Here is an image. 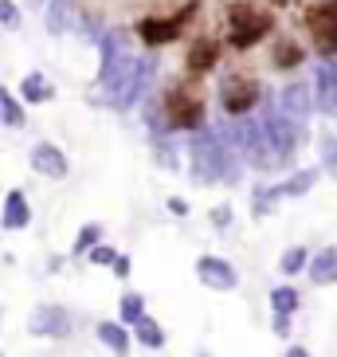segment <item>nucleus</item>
Returning <instances> with one entry per match:
<instances>
[{"label":"nucleus","instance_id":"obj_1","mask_svg":"<svg viewBox=\"0 0 337 357\" xmlns=\"http://www.w3.org/2000/svg\"><path fill=\"white\" fill-rule=\"evenodd\" d=\"M274 32H279L274 8H267L259 0H228L224 4V47H232L235 55L255 52Z\"/></svg>","mask_w":337,"mask_h":357},{"label":"nucleus","instance_id":"obj_2","mask_svg":"<svg viewBox=\"0 0 337 357\" xmlns=\"http://www.w3.org/2000/svg\"><path fill=\"white\" fill-rule=\"evenodd\" d=\"M161 130L165 134H196L201 126H208V98H204V83L180 75L161 91Z\"/></svg>","mask_w":337,"mask_h":357},{"label":"nucleus","instance_id":"obj_3","mask_svg":"<svg viewBox=\"0 0 337 357\" xmlns=\"http://www.w3.org/2000/svg\"><path fill=\"white\" fill-rule=\"evenodd\" d=\"M189 158H192V177L196 181H240L243 177V161L235 149H228L216 137L212 126H201L189 142Z\"/></svg>","mask_w":337,"mask_h":357},{"label":"nucleus","instance_id":"obj_4","mask_svg":"<svg viewBox=\"0 0 337 357\" xmlns=\"http://www.w3.org/2000/svg\"><path fill=\"white\" fill-rule=\"evenodd\" d=\"M204 0H185L177 12H168V16H157V12H149L141 20L134 24V36L137 43H146V47H165V43L180 40V32H189L192 20L201 16Z\"/></svg>","mask_w":337,"mask_h":357},{"label":"nucleus","instance_id":"obj_5","mask_svg":"<svg viewBox=\"0 0 337 357\" xmlns=\"http://www.w3.org/2000/svg\"><path fill=\"white\" fill-rule=\"evenodd\" d=\"M216 98H220V110L228 118H247L251 110H259V102H263V83H259L251 71L232 67V71L220 79Z\"/></svg>","mask_w":337,"mask_h":357},{"label":"nucleus","instance_id":"obj_6","mask_svg":"<svg viewBox=\"0 0 337 357\" xmlns=\"http://www.w3.org/2000/svg\"><path fill=\"white\" fill-rule=\"evenodd\" d=\"M302 28H306L310 47L318 55L334 59L337 55V0H314V4H306Z\"/></svg>","mask_w":337,"mask_h":357},{"label":"nucleus","instance_id":"obj_7","mask_svg":"<svg viewBox=\"0 0 337 357\" xmlns=\"http://www.w3.org/2000/svg\"><path fill=\"white\" fill-rule=\"evenodd\" d=\"M259 126H263V134H267V142H271L279 165H286V161L298 153V142H302V122H290L286 114H279V110H274V102L267 98V91H263V118H259Z\"/></svg>","mask_w":337,"mask_h":357},{"label":"nucleus","instance_id":"obj_8","mask_svg":"<svg viewBox=\"0 0 337 357\" xmlns=\"http://www.w3.org/2000/svg\"><path fill=\"white\" fill-rule=\"evenodd\" d=\"M220 55H224V40H220V36L196 32L189 40V52H185V75H189V79H204L208 71H216Z\"/></svg>","mask_w":337,"mask_h":357},{"label":"nucleus","instance_id":"obj_9","mask_svg":"<svg viewBox=\"0 0 337 357\" xmlns=\"http://www.w3.org/2000/svg\"><path fill=\"white\" fill-rule=\"evenodd\" d=\"M153 83H157V59L137 55V63H134V71H130L126 86H122V95H118L114 110H134V106H141L146 95L153 91Z\"/></svg>","mask_w":337,"mask_h":357},{"label":"nucleus","instance_id":"obj_10","mask_svg":"<svg viewBox=\"0 0 337 357\" xmlns=\"http://www.w3.org/2000/svg\"><path fill=\"white\" fill-rule=\"evenodd\" d=\"M28 165H32V173H40V177L47 181H63L67 177V153L55 142H36L32 153H28Z\"/></svg>","mask_w":337,"mask_h":357},{"label":"nucleus","instance_id":"obj_11","mask_svg":"<svg viewBox=\"0 0 337 357\" xmlns=\"http://www.w3.org/2000/svg\"><path fill=\"white\" fill-rule=\"evenodd\" d=\"M274 110L279 114H286L290 122H306V118L314 114V91L306 83H290L279 91V98H274Z\"/></svg>","mask_w":337,"mask_h":357},{"label":"nucleus","instance_id":"obj_12","mask_svg":"<svg viewBox=\"0 0 337 357\" xmlns=\"http://www.w3.org/2000/svg\"><path fill=\"white\" fill-rule=\"evenodd\" d=\"M314 106L322 110V114H329V118H337V71L329 63H322L318 67V75H314Z\"/></svg>","mask_w":337,"mask_h":357},{"label":"nucleus","instance_id":"obj_13","mask_svg":"<svg viewBox=\"0 0 337 357\" xmlns=\"http://www.w3.org/2000/svg\"><path fill=\"white\" fill-rule=\"evenodd\" d=\"M306 63V43H298L295 36H279L271 43V67L274 71H298Z\"/></svg>","mask_w":337,"mask_h":357},{"label":"nucleus","instance_id":"obj_14","mask_svg":"<svg viewBox=\"0 0 337 357\" xmlns=\"http://www.w3.org/2000/svg\"><path fill=\"white\" fill-rule=\"evenodd\" d=\"M16 98H20L24 106L52 102V98H55V83H52L43 71H28V75L20 79V86H16Z\"/></svg>","mask_w":337,"mask_h":357},{"label":"nucleus","instance_id":"obj_15","mask_svg":"<svg viewBox=\"0 0 337 357\" xmlns=\"http://www.w3.org/2000/svg\"><path fill=\"white\" fill-rule=\"evenodd\" d=\"M43 24L52 36H63L75 28V0H47L43 4Z\"/></svg>","mask_w":337,"mask_h":357},{"label":"nucleus","instance_id":"obj_16","mask_svg":"<svg viewBox=\"0 0 337 357\" xmlns=\"http://www.w3.org/2000/svg\"><path fill=\"white\" fill-rule=\"evenodd\" d=\"M0 126L4 130H24L28 126V110L16 95H12L8 86H0Z\"/></svg>","mask_w":337,"mask_h":357},{"label":"nucleus","instance_id":"obj_17","mask_svg":"<svg viewBox=\"0 0 337 357\" xmlns=\"http://www.w3.org/2000/svg\"><path fill=\"white\" fill-rule=\"evenodd\" d=\"M32 220V208H28V197L20 189H12L4 197V228H24V224Z\"/></svg>","mask_w":337,"mask_h":357},{"label":"nucleus","instance_id":"obj_18","mask_svg":"<svg viewBox=\"0 0 337 357\" xmlns=\"http://www.w3.org/2000/svg\"><path fill=\"white\" fill-rule=\"evenodd\" d=\"M318 173H322V169H298V173H290V177H286L283 185H274V189H279V197H302V192H310Z\"/></svg>","mask_w":337,"mask_h":357},{"label":"nucleus","instance_id":"obj_19","mask_svg":"<svg viewBox=\"0 0 337 357\" xmlns=\"http://www.w3.org/2000/svg\"><path fill=\"white\" fill-rule=\"evenodd\" d=\"M318 153H322L326 177L337 181V130H322V134H318Z\"/></svg>","mask_w":337,"mask_h":357},{"label":"nucleus","instance_id":"obj_20","mask_svg":"<svg viewBox=\"0 0 337 357\" xmlns=\"http://www.w3.org/2000/svg\"><path fill=\"white\" fill-rule=\"evenodd\" d=\"M196 271H201L212 287H235V271L232 267H224L220 259H201L196 263Z\"/></svg>","mask_w":337,"mask_h":357},{"label":"nucleus","instance_id":"obj_21","mask_svg":"<svg viewBox=\"0 0 337 357\" xmlns=\"http://www.w3.org/2000/svg\"><path fill=\"white\" fill-rule=\"evenodd\" d=\"M310 271H314L318 283H334V279H337V252H322Z\"/></svg>","mask_w":337,"mask_h":357},{"label":"nucleus","instance_id":"obj_22","mask_svg":"<svg viewBox=\"0 0 337 357\" xmlns=\"http://www.w3.org/2000/svg\"><path fill=\"white\" fill-rule=\"evenodd\" d=\"M0 28H8V32L20 28V8H16L12 0H0Z\"/></svg>","mask_w":337,"mask_h":357},{"label":"nucleus","instance_id":"obj_23","mask_svg":"<svg viewBox=\"0 0 337 357\" xmlns=\"http://www.w3.org/2000/svg\"><path fill=\"white\" fill-rule=\"evenodd\" d=\"M274 204H279V189H267V192H255V212L263 216V212H271Z\"/></svg>","mask_w":337,"mask_h":357},{"label":"nucleus","instance_id":"obj_24","mask_svg":"<svg viewBox=\"0 0 337 357\" xmlns=\"http://www.w3.org/2000/svg\"><path fill=\"white\" fill-rule=\"evenodd\" d=\"M302 263H306V252H302V248H295V252L283 255V271H298Z\"/></svg>","mask_w":337,"mask_h":357},{"label":"nucleus","instance_id":"obj_25","mask_svg":"<svg viewBox=\"0 0 337 357\" xmlns=\"http://www.w3.org/2000/svg\"><path fill=\"white\" fill-rule=\"evenodd\" d=\"M98 240V228L95 224H91V228H83V236H79V240H75V252H83V248H91V243Z\"/></svg>","mask_w":337,"mask_h":357},{"label":"nucleus","instance_id":"obj_26","mask_svg":"<svg viewBox=\"0 0 337 357\" xmlns=\"http://www.w3.org/2000/svg\"><path fill=\"white\" fill-rule=\"evenodd\" d=\"M295 303H298V298H295L290 291H279V294H274V306H279V310H290Z\"/></svg>","mask_w":337,"mask_h":357},{"label":"nucleus","instance_id":"obj_27","mask_svg":"<svg viewBox=\"0 0 337 357\" xmlns=\"http://www.w3.org/2000/svg\"><path fill=\"white\" fill-rule=\"evenodd\" d=\"M228 216H232V208H228V204H220V208L212 212V220H216V228H224V224H228Z\"/></svg>","mask_w":337,"mask_h":357},{"label":"nucleus","instance_id":"obj_28","mask_svg":"<svg viewBox=\"0 0 337 357\" xmlns=\"http://www.w3.org/2000/svg\"><path fill=\"white\" fill-rule=\"evenodd\" d=\"M91 259H95V263H110V259H114V252H110V248H95Z\"/></svg>","mask_w":337,"mask_h":357},{"label":"nucleus","instance_id":"obj_29","mask_svg":"<svg viewBox=\"0 0 337 357\" xmlns=\"http://www.w3.org/2000/svg\"><path fill=\"white\" fill-rule=\"evenodd\" d=\"M168 208L177 212V216H185V212H189V204H185V200H180V197H173V200H168Z\"/></svg>","mask_w":337,"mask_h":357},{"label":"nucleus","instance_id":"obj_30","mask_svg":"<svg viewBox=\"0 0 337 357\" xmlns=\"http://www.w3.org/2000/svg\"><path fill=\"white\" fill-rule=\"evenodd\" d=\"M141 337H146V342H157V337H161V334H157V326H149V322H146V326H141Z\"/></svg>","mask_w":337,"mask_h":357},{"label":"nucleus","instance_id":"obj_31","mask_svg":"<svg viewBox=\"0 0 337 357\" xmlns=\"http://www.w3.org/2000/svg\"><path fill=\"white\" fill-rule=\"evenodd\" d=\"M126 310H130V318H134L137 310H141V298H126Z\"/></svg>","mask_w":337,"mask_h":357},{"label":"nucleus","instance_id":"obj_32","mask_svg":"<svg viewBox=\"0 0 337 357\" xmlns=\"http://www.w3.org/2000/svg\"><path fill=\"white\" fill-rule=\"evenodd\" d=\"M286 4H295V0H267V8H286Z\"/></svg>","mask_w":337,"mask_h":357},{"label":"nucleus","instance_id":"obj_33","mask_svg":"<svg viewBox=\"0 0 337 357\" xmlns=\"http://www.w3.org/2000/svg\"><path fill=\"white\" fill-rule=\"evenodd\" d=\"M32 4H36V8H43V4H47V0H32Z\"/></svg>","mask_w":337,"mask_h":357}]
</instances>
